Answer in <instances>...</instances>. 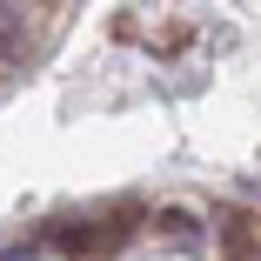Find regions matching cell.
Instances as JSON below:
<instances>
[{"instance_id": "6da1fadb", "label": "cell", "mask_w": 261, "mask_h": 261, "mask_svg": "<svg viewBox=\"0 0 261 261\" xmlns=\"http://www.w3.org/2000/svg\"><path fill=\"white\" fill-rule=\"evenodd\" d=\"M154 234H168L174 248H207V234H201V221L188 207H161V215H154Z\"/></svg>"}, {"instance_id": "7a4b0ae2", "label": "cell", "mask_w": 261, "mask_h": 261, "mask_svg": "<svg viewBox=\"0 0 261 261\" xmlns=\"http://www.w3.org/2000/svg\"><path fill=\"white\" fill-rule=\"evenodd\" d=\"M20 7H47V0H20Z\"/></svg>"}, {"instance_id": "3957f363", "label": "cell", "mask_w": 261, "mask_h": 261, "mask_svg": "<svg viewBox=\"0 0 261 261\" xmlns=\"http://www.w3.org/2000/svg\"><path fill=\"white\" fill-rule=\"evenodd\" d=\"M254 261H261V254H254Z\"/></svg>"}]
</instances>
